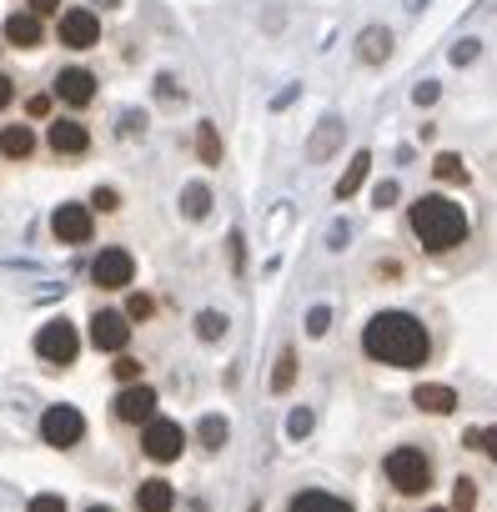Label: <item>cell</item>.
<instances>
[{"label":"cell","mask_w":497,"mask_h":512,"mask_svg":"<svg viewBox=\"0 0 497 512\" xmlns=\"http://www.w3.org/2000/svg\"><path fill=\"white\" fill-rule=\"evenodd\" d=\"M362 352L372 362H382V367L412 372V367H422L432 357V337H427V327L412 312H377L362 327Z\"/></svg>","instance_id":"obj_1"},{"label":"cell","mask_w":497,"mask_h":512,"mask_svg":"<svg viewBox=\"0 0 497 512\" xmlns=\"http://www.w3.org/2000/svg\"><path fill=\"white\" fill-rule=\"evenodd\" d=\"M407 226L432 256H442V251L467 241V211L457 201H447V196H417L412 211H407Z\"/></svg>","instance_id":"obj_2"},{"label":"cell","mask_w":497,"mask_h":512,"mask_svg":"<svg viewBox=\"0 0 497 512\" xmlns=\"http://www.w3.org/2000/svg\"><path fill=\"white\" fill-rule=\"evenodd\" d=\"M382 472H387V482H392L397 492H407V497H417V492L432 487V457H427L422 447H392L387 462H382Z\"/></svg>","instance_id":"obj_3"},{"label":"cell","mask_w":497,"mask_h":512,"mask_svg":"<svg viewBox=\"0 0 497 512\" xmlns=\"http://www.w3.org/2000/svg\"><path fill=\"white\" fill-rule=\"evenodd\" d=\"M76 352H81V332H76V322L56 317V322H46V327L36 332V357H41V362L66 367V362H76Z\"/></svg>","instance_id":"obj_4"},{"label":"cell","mask_w":497,"mask_h":512,"mask_svg":"<svg viewBox=\"0 0 497 512\" xmlns=\"http://www.w3.org/2000/svg\"><path fill=\"white\" fill-rule=\"evenodd\" d=\"M41 437L66 452V447H76V442L86 437V417H81L71 402H56V407H46V417H41Z\"/></svg>","instance_id":"obj_5"},{"label":"cell","mask_w":497,"mask_h":512,"mask_svg":"<svg viewBox=\"0 0 497 512\" xmlns=\"http://www.w3.org/2000/svg\"><path fill=\"white\" fill-rule=\"evenodd\" d=\"M56 41L66 46V51H91V46H101V21H96V11H61V21H56Z\"/></svg>","instance_id":"obj_6"},{"label":"cell","mask_w":497,"mask_h":512,"mask_svg":"<svg viewBox=\"0 0 497 512\" xmlns=\"http://www.w3.org/2000/svg\"><path fill=\"white\" fill-rule=\"evenodd\" d=\"M181 447H186V432H181L176 422L151 417V422L141 427V452H146L151 462H176V457H181Z\"/></svg>","instance_id":"obj_7"},{"label":"cell","mask_w":497,"mask_h":512,"mask_svg":"<svg viewBox=\"0 0 497 512\" xmlns=\"http://www.w3.org/2000/svg\"><path fill=\"white\" fill-rule=\"evenodd\" d=\"M91 231H96V221H91V211L81 201H66V206L51 211V236L61 246H81V241H91Z\"/></svg>","instance_id":"obj_8"},{"label":"cell","mask_w":497,"mask_h":512,"mask_svg":"<svg viewBox=\"0 0 497 512\" xmlns=\"http://www.w3.org/2000/svg\"><path fill=\"white\" fill-rule=\"evenodd\" d=\"M131 277H136V262H131V251H121V246L101 251V256H96V267H91V282H96V287H106V292L131 287Z\"/></svg>","instance_id":"obj_9"},{"label":"cell","mask_w":497,"mask_h":512,"mask_svg":"<svg viewBox=\"0 0 497 512\" xmlns=\"http://www.w3.org/2000/svg\"><path fill=\"white\" fill-rule=\"evenodd\" d=\"M56 101H66L71 111H86V106L96 101V76H91L86 66H66V71L56 76Z\"/></svg>","instance_id":"obj_10"},{"label":"cell","mask_w":497,"mask_h":512,"mask_svg":"<svg viewBox=\"0 0 497 512\" xmlns=\"http://www.w3.org/2000/svg\"><path fill=\"white\" fill-rule=\"evenodd\" d=\"M46 146H51L56 156H86V151H91V131H86V121H76V116H61V121H51V131H46Z\"/></svg>","instance_id":"obj_11"},{"label":"cell","mask_w":497,"mask_h":512,"mask_svg":"<svg viewBox=\"0 0 497 512\" xmlns=\"http://www.w3.org/2000/svg\"><path fill=\"white\" fill-rule=\"evenodd\" d=\"M116 422H131V427H146L151 417H156V392L151 387H141V382H131L121 397H116Z\"/></svg>","instance_id":"obj_12"},{"label":"cell","mask_w":497,"mask_h":512,"mask_svg":"<svg viewBox=\"0 0 497 512\" xmlns=\"http://www.w3.org/2000/svg\"><path fill=\"white\" fill-rule=\"evenodd\" d=\"M126 337H131V317H126V312H96V317H91V347L121 352Z\"/></svg>","instance_id":"obj_13"},{"label":"cell","mask_w":497,"mask_h":512,"mask_svg":"<svg viewBox=\"0 0 497 512\" xmlns=\"http://www.w3.org/2000/svg\"><path fill=\"white\" fill-rule=\"evenodd\" d=\"M6 41H11L16 51H36V46L46 41V16H36V11L6 16Z\"/></svg>","instance_id":"obj_14"},{"label":"cell","mask_w":497,"mask_h":512,"mask_svg":"<svg viewBox=\"0 0 497 512\" xmlns=\"http://www.w3.org/2000/svg\"><path fill=\"white\" fill-rule=\"evenodd\" d=\"M36 146H41L36 126H26V121L0 126V156H6V161H26V156H36Z\"/></svg>","instance_id":"obj_15"},{"label":"cell","mask_w":497,"mask_h":512,"mask_svg":"<svg viewBox=\"0 0 497 512\" xmlns=\"http://www.w3.org/2000/svg\"><path fill=\"white\" fill-rule=\"evenodd\" d=\"M412 402H417L422 412H432V417H447V412L457 407V392L442 387V382H422V387L412 392Z\"/></svg>","instance_id":"obj_16"},{"label":"cell","mask_w":497,"mask_h":512,"mask_svg":"<svg viewBox=\"0 0 497 512\" xmlns=\"http://www.w3.org/2000/svg\"><path fill=\"white\" fill-rule=\"evenodd\" d=\"M136 507H141V512H171V507H176V487L161 482V477H151V482L136 487Z\"/></svg>","instance_id":"obj_17"},{"label":"cell","mask_w":497,"mask_h":512,"mask_svg":"<svg viewBox=\"0 0 497 512\" xmlns=\"http://www.w3.org/2000/svg\"><path fill=\"white\" fill-rule=\"evenodd\" d=\"M287 512H352V502H342V497H332V492H297L292 497V507Z\"/></svg>","instance_id":"obj_18"},{"label":"cell","mask_w":497,"mask_h":512,"mask_svg":"<svg viewBox=\"0 0 497 512\" xmlns=\"http://www.w3.org/2000/svg\"><path fill=\"white\" fill-rule=\"evenodd\" d=\"M357 51H362V61H367V66L387 61V56H392V31H387V26H372V31H362V46H357Z\"/></svg>","instance_id":"obj_19"},{"label":"cell","mask_w":497,"mask_h":512,"mask_svg":"<svg viewBox=\"0 0 497 512\" xmlns=\"http://www.w3.org/2000/svg\"><path fill=\"white\" fill-rule=\"evenodd\" d=\"M367 171H372V156H367V151H357V156H352V166H347V176L337 181V201L357 196V191H362V181H367Z\"/></svg>","instance_id":"obj_20"},{"label":"cell","mask_w":497,"mask_h":512,"mask_svg":"<svg viewBox=\"0 0 497 512\" xmlns=\"http://www.w3.org/2000/svg\"><path fill=\"white\" fill-rule=\"evenodd\" d=\"M196 156H201L206 166H221V136H216V126H211V121H201V126H196Z\"/></svg>","instance_id":"obj_21"},{"label":"cell","mask_w":497,"mask_h":512,"mask_svg":"<svg viewBox=\"0 0 497 512\" xmlns=\"http://www.w3.org/2000/svg\"><path fill=\"white\" fill-rule=\"evenodd\" d=\"M181 211H186V216H191V221H201V216H206V211H211V191H206V186H201V181H191V186H186V191H181Z\"/></svg>","instance_id":"obj_22"},{"label":"cell","mask_w":497,"mask_h":512,"mask_svg":"<svg viewBox=\"0 0 497 512\" xmlns=\"http://www.w3.org/2000/svg\"><path fill=\"white\" fill-rule=\"evenodd\" d=\"M432 176H437V181H452V186H462V181H467V166H462V156L442 151V156L432 161Z\"/></svg>","instance_id":"obj_23"},{"label":"cell","mask_w":497,"mask_h":512,"mask_svg":"<svg viewBox=\"0 0 497 512\" xmlns=\"http://www.w3.org/2000/svg\"><path fill=\"white\" fill-rule=\"evenodd\" d=\"M337 141H342V121H327V126L312 136V161H322V156H327Z\"/></svg>","instance_id":"obj_24"},{"label":"cell","mask_w":497,"mask_h":512,"mask_svg":"<svg viewBox=\"0 0 497 512\" xmlns=\"http://www.w3.org/2000/svg\"><path fill=\"white\" fill-rule=\"evenodd\" d=\"M297 382V352H282L277 357V372H272V392H287Z\"/></svg>","instance_id":"obj_25"},{"label":"cell","mask_w":497,"mask_h":512,"mask_svg":"<svg viewBox=\"0 0 497 512\" xmlns=\"http://www.w3.org/2000/svg\"><path fill=\"white\" fill-rule=\"evenodd\" d=\"M226 432H231L226 417H201V447H211V452L226 447Z\"/></svg>","instance_id":"obj_26"},{"label":"cell","mask_w":497,"mask_h":512,"mask_svg":"<svg viewBox=\"0 0 497 512\" xmlns=\"http://www.w3.org/2000/svg\"><path fill=\"white\" fill-rule=\"evenodd\" d=\"M221 332H226V317H221V312H201V317H196V337L216 342Z\"/></svg>","instance_id":"obj_27"},{"label":"cell","mask_w":497,"mask_h":512,"mask_svg":"<svg viewBox=\"0 0 497 512\" xmlns=\"http://www.w3.org/2000/svg\"><path fill=\"white\" fill-rule=\"evenodd\" d=\"M312 422H317V417H312V407H297V412L287 417V437H307V432H312Z\"/></svg>","instance_id":"obj_28"},{"label":"cell","mask_w":497,"mask_h":512,"mask_svg":"<svg viewBox=\"0 0 497 512\" xmlns=\"http://www.w3.org/2000/svg\"><path fill=\"white\" fill-rule=\"evenodd\" d=\"M467 447H482L492 462H497V427H482V432H467Z\"/></svg>","instance_id":"obj_29"},{"label":"cell","mask_w":497,"mask_h":512,"mask_svg":"<svg viewBox=\"0 0 497 512\" xmlns=\"http://www.w3.org/2000/svg\"><path fill=\"white\" fill-rule=\"evenodd\" d=\"M151 312H156V302H151V297H146V292H136V297H131V302H126V317H131V322H146V317H151Z\"/></svg>","instance_id":"obj_30"},{"label":"cell","mask_w":497,"mask_h":512,"mask_svg":"<svg viewBox=\"0 0 497 512\" xmlns=\"http://www.w3.org/2000/svg\"><path fill=\"white\" fill-rule=\"evenodd\" d=\"M472 502H477V487H472V477H457V487H452V507H462V512H467Z\"/></svg>","instance_id":"obj_31"},{"label":"cell","mask_w":497,"mask_h":512,"mask_svg":"<svg viewBox=\"0 0 497 512\" xmlns=\"http://www.w3.org/2000/svg\"><path fill=\"white\" fill-rule=\"evenodd\" d=\"M327 327H332V312H327V307H312V312H307V332H312V337H327Z\"/></svg>","instance_id":"obj_32"},{"label":"cell","mask_w":497,"mask_h":512,"mask_svg":"<svg viewBox=\"0 0 497 512\" xmlns=\"http://www.w3.org/2000/svg\"><path fill=\"white\" fill-rule=\"evenodd\" d=\"M91 206H96V211H116V206H121V196H116L111 186H96V191H91Z\"/></svg>","instance_id":"obj_33"},{"label":"cell","mask_w":497,"mask_h":512,"mask_svg":"<svg viewBox=\"0 0 497 512\" xmlns=\"http://www.w3.org/2000/svg\"><path fill=\"white\" fill-rule=\"evenodd\" d=\"M31 512H66V502L56 492H41V497H31Z\"/></svg>","instance_id":"obj_34"},{"label":"cell","mask_w":497,"mask_h":512,"mask_svg":"<svg viewBox=\"0 0 497 512\" xmlns=\"http://www.w3.org/2000/svg\"><path fill=\"white\" fill-rule=\"evenodd\" d=\"M26 111H31L36 121H46V116H51V96H46V91H36V96L26 101Z\"/></svg>","instance_id":"obj_35"},{"label":"cell","mask_w":497,"mask_h":512,"mask_svg":"<svg viewBox=\"0 0 497 512\" xmlns=\"http://www.w3.org/2000/svg\"><path fill=\"white\" fill-rule=\"evenodd\" d=\"M136 377H141V362L136 357H121L116 362V382H136Z\"/></svg>","instance_id":"obj_36"},{"label":"cell","mask_w":497,"mask_h":512,"mask_svg":"<svg viewBox=\"0 0 497 512\" xmlns=\"http://www.w3.org/2000/svg\"><path fill=\"white\" fill-rule=\"evenodd\" d=\"M412 101H417V106H432V101H437V81H422V86L412 91Z\"/></svg>","instance_id":"obj_37"},{"label":"cell","mask_w":497,"mask_h":512,"mask_svg":"<svg viewBox=\"0 0 497 512\" xmlns=\"http://www.w3.org/2000/svg\"><path fill=\"white\" fill-rule=\"evenodd\" d=\"M372 201H377V206H392V201H397V181H382V186L372 191Z\"/></svg>","instance_id":"obj_38"},{"label":"cell","mask_w":497,"mask_h":512,"mask_svg":"<svg viewBox=\"0 0 497 512\" xmlns=\"http://www.w3.org/2000/svg\"><path fill=\"white\" fill-rule=\"evenodd\" d=\"M11 101H16V81H11L6 71H0V111H6Z\"/></svg>","instance_id":"obj_39"},{"label":"cell","mask_w":497,"mask_h":512,"mask_svg":"<svg viewBox=\"0 0 497 512\" xmlns=\"http://www.w3.org/2000/svg\"><path fill=\"white\" fill-rule=\"evenodd\" d=\"M26 11H36V16H61V0H31Z\"/></svg>","instance_id":"obj_40"},{"label":"cell","mask_w":497,"mask_h":512,"mask_svg":"<svg viewBox=\"0 0 497 512\" xmlns=\"http://www.w3.org/2000/svg\"><path fill=\"white\" fill-rule=\"evenodd\" d=\"M472 56H477V41H462V46H452V61H457V66H467Z\"/></svg>","instance_id":"obj_41"},{"label":"cell","mask_w":497,"mask_h":512,"mask_svg":"<svg viewBox=\"0 0 497 512\" xmlns=\"http://www.w3.org/2000/svg\"><path fill=\"white\" fill-rule=\"evenodd\" d=\"M86 512H111V507H86Z\"/></svg>","instance_id":"obj_42"},{"label":"cell","mask_w":497,"mask_h":512,"mask_svg":"<svg viewBox=\"0 0 497 512\" xmlns=\"http://www.w3.org/2000/svg\"><path fill=\"white\" fill-rule=\"evenodd\" d=\"M427 512H447V507H427Z\"/></svg>","instance_id":"obj_43"}]
</instances>
